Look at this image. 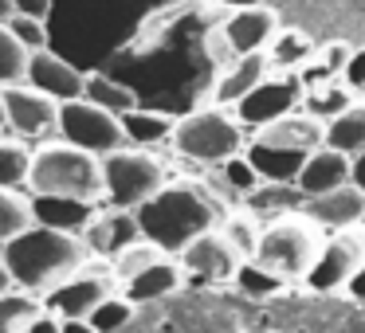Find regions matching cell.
<instances>
[{
    "label": "cell",
    "mask_w": 365,
    "mask_h": 333,
    "mask_svg": "<svg viewBox=\"0 0 365 333\" xmlns=\"http://www.w3.org/2000/svg\"><path fill=\"white\" fill-rule=\"evenodd\" d=\"M4 267H9L12 282L28 294H48L71 275H79L91 259V247L83 236L67 228H51V223H32L20 231L16 239L4 243L0 251Z\"/></svg>",
    "instance_id": "6da1fadb"
},
{
    "label": "cell",
    "mask_w": 365,
    "mask_h": 333,
    "mask_svg": "<svg viewBox=\"0 0 365 333\" xmlns=\"http://www.w3.org/2000/svg\"><path fill=\"white\" fill-rule=\"evenodd\" d=\"M138 231L169 255H181L205 231H216L224 220V208L212 200V192L197 181L165 184L153 200H145L134 212Z\"/></svg>",
    "instance_id": "7a4b0ae2"
},
{
    "label": "cell",
    "mask_w": 365,
    "mask_h": 333,
    "mask_svg": "<svg viewBox=\"0 0 365 333\" xmlns=\"http://www.w3.org/2000/svg\"><path fill=\"white\" fill-rule=\"evenodd\" d=\"M28 192L32 196H63L98 204L106 200L103 181V157L87 153L71 142H48L32 153V173H28Z\"/></svg>",
    "instance_id": "3957f363"
},
{
    "label": "cell",
    "mask_w": 365,
    "mask_h": 333,
    "mask_svg": "<svg viewBox=\"0 0 365 333\" xmlns=\"http://www.w3.org/2000/svg\"><path fill=\"white\" fill-rule=\"evenodd\" d=\"M173 149L197 169H220L228 157L247 149V126L236 118L232 106H205L177 118Z\"/></svg>",
    "instance_id": "277c9868"
},
{
    "label": "cell",
    "mask_w": 365,
    "mask_h": 333,
    "mask_svg": "<svg viewBox=\"0 0 365 333\" xmlns=\"http://www.w3.org/2000/svg\"><path fill=\"white\" fill-rule=\"evenodd\" d=\"M318 223H310L302 212H283L275 216L271 223H263V236H259V251H255V263L267 267L271 275L279 278H307L310 263H314L318 247Z\"/></svg>",
    "instance_id": "5b68a950"
},
{
    "label": "cell",
    "mask_w": 365,
    "mask_h": 333,
    "mask_svg": "<svg viewBox=\"0 0 365 333\" xmlns=\"http://www.w3.org/2000/svg\"><path fill=\"white\" fill-rule=\"evenodd\" d=\"M103 181H106V204L118 212H138L145 200H153L169 184L165 165L150 157L138 145H122V149L103 157Z\"/></svg>",
    "instance_id": "8992f818"
},
{
    "label": "cell",
    "mask_w": 365,
    "mask_h": 333,
    "mask_svg": "<svg viewBox=\"0 0 365 333\" xmlns=\"http://www.w3.org/2000/svg\"><path fill=\"white\" fill-rule=\"evenodd\" d=\"M59 137L71 142V145H79V149H87V153H98V157L130 145L118 114L103 110V106L87 102V98L59 102Z\"/></svg>",
    "instance_id": "52a82bcc"
},
{
    "label": "cell",
    "mask_w": 365,
    "mask_h": 333,
    "mask_svg": "<svg viewBox=\"0 0 365 333\" xmlns=\"http://www.w3.org/2000/svg\"><path fill=\"white\" fill-rule=\"evenodd\" d=\"M302 102H307V83H302V75L299 71H271L267 79H263L252 95L240 98L232 110H236V118L255 134V130H263V126H271V122L287 118V114L302 110Z\"/></svg>",
    "instance_id": "ba28073f"
},
{
    "label": "cell",
    "mask_w": 365,
    "mask_h": 333,
    "mask_svg": "<svg viewBox=\"0 0 365 333\" xmlns=\"http://www.w3.org/2000/svg\"><path fill=\"white\" fill-rule=\"evenodd\" d=\"M361 259H365V239H357L354 231H338L334 239H326V243L318 247V255H314V263H310L302 282L314 294L346 290L354 270L361 267Z\"/></svg>",
    "instance_id": "9c48e42d"
},
{
    "label": "cell",
    "mask_w": 365,
    "mask_h": 333,
    "mask_svg": "<svg viewBox=\"0 0 365 333\" xmlns=\"http://www.w3.org/2000/svg\"><path fill=\"white\" fill-rule=\"evenodd\" d=\"M4 114H9V130L20 137H48L59 130V102L32 83H16L4 87Z\"/></svg>",
    "instance_id": "30bf717a"
},
{
    "label": "cell",
    "mask_w": 365,
    "mask_h": 333,
    "mask_svg": "<svg viewBox=\"0 0 365 333\" xmlns=\"http://www.w3.org/2000/svg\"><path fill=\"white\" fill-rule=\"evenodd\" d=\"M279 32V16L267 9V4H255V9H236L224 16V24L216 28L220 43L228 48L232 59L240 56H255V51H267L271 40Z\"/></svg>",
    "instance_id": "8fae6325"
},
{
    "label": "cell",
    "mask_w": 365,
    "mask_h": 333,
    "mask_svg": "<svg viewBox=\"0 0 365 333\" xmlns=\"http://www.w3.org/2000/svg\"><path fill=\"white\" fill-rule=\"evenodd\" d=\"M177 259H181L185 275L205 278V282H228V278H236L240 263H244V259L236 255V247L224 239L220 228H216V231H205V236H197L181 255H177Z\"/></svg>",
    "instance_id": "7c38bea8"
},
{
    "label": "cell",
    "mask_w": 365,
    "mask_h": 333,
    "mask_svg": "<svg viewBox=\"0 0 365 333\" xmlns=\"http://www.w3.org/2000/svg\"><path fill=\"white\" fill-rule=\"evenodd\" d=\"M299 212L322 231H349L357 223H365V189H357L349 181L334 192H322V196H302Z\"/></svg>",
    "instance_id": "4fadbf2b"
},
{
    "label": "cell",
    "mask_w": 365,
    "mask_h": 333,
    "mask_svg": "<svg viewBox=\"0 0 365 333\" xmlns=\"http://www.w3.org/2000/svg\"><path fill=\"white\" fill-rule=\"evenodd\" d=\"M103 298H110V278L95 275V270H79L43 294V310L56 317H91Z\"/></svg>",
    "instance_id": "5bb4252c"
},
{
    "label": "cell",
    "mask_w": 365,
    "mask_h": 333,
    "mask_svg": "<svg viewBox=\"0 0 365 333\" xmlns=\"http://www.w3.org/2000/svg\"><path fill=\"white\" fill-rule=\"evenodd\" d=\"M36 90L51 95L56 102H71V98H83V87H87V75L79 71L75 63H67L63 56H56L51 48L32 51L28 56V79Z\"/></svg>",
    "instance_id": "9a60e30c"
},
{
    "label": "cell",
    "mask_w": 365,
    "mask_h": 333,
    "mask_svg": "<svg viewBox=\"0 0 365 333\" xmlns=\"http://www.w3.org/2000/svg\"><path fill=\"white\" fill-rule=\"evenodd\" d=\"M349 181H354V157L341 153V149L322 145V149H314L307 157L299 181H294V192H299V196H322V192H334Z\"/></svg>",
    "instance_id": "2e32d148"
},
{
    "label": "cell",
    "mask_w": 365,
    "mask_h": 333,
    "mask_svg": "<svg viewBox=\"0 0 365 333\" xmlns=\"http://www.w3.org/2000/svg\"><path fill=\"white\" fill-rule=\"evenodd\" d=\"M252 142L263 145H283V149H299V153H314L326 145V122L314 118L310 110H294L287 118L271 122V126L255 130Z\"/></svg>",
    "instance_id": "e0dca14e"
},
{
    "label": "cell",
    "mask_w": 365,
    "mask_h": 333,
    "mask_svg": "<svg viewBox=\"0 0 365 333\" xmlns=\"http://www.w3.org/2000/svg\"><path fill=\"white\" fill-rule=\"evenodd\" d=\"M267 75H271L267 51H255V56L232 59L228 67H220V75H216V83H212V102L216 106H236L240 98L252 95V90L267 79Z\"/></svg>",
    "instance_id": "ac0fdd59"
},
{
    "label": "cell",
    "mask_w": 365,
    "mask_h": 333,
    "mask_svg": "<svg viewBox=\"0 0 365 333\" xmlns=\"http://www.w3.org/2000/svg\"><path fill=\"white\" fill-rule=\"evenodd\" d=\"M247 161L259 169V176L267 184H294L307 165L310 153H299V149H283V145H263V142H252L247 145Z\"/></svg>",
    "instance_id": "d6986e66"
},
{
    "label": "cell",
    "mask_w": 365,
    "mask_h": 333,
    "mask_svg": "<svg viewBox=\"0 0 365 333\" xmlns=\"http://www.w3.org/2000/svg\"><path fill=\"white\" fill-rule=\"evenodd\" d=\"M142 236L138 231V220H134V212H118L114 208L110 216H95V220L87 223V247L91 251H98V255H118L126 243H134V239Z\"/></svg>",
    "instance_id": "ffe728a7"
},
{
    "label": "cell",
    "mask_w": 365,
    "mask_h": 333,
    "mask_svg": "<svg viewBox=\"0 0 365 333\" xmlns=\"http://www.w3.org/2000/svg\"><path fill=\"white\" fill-rule=\"evenodd\" d=\"M181 278H185V267L165 255V259H158L153 267H145L142 275L126 278L122 286H126L130 302H158V298H165V294L181 290Z\"/></svg>",
    "instance_id": "44dd1931"
},
{
    "label": "cell",
    "mask_w": 365,
    "mask_h": 333,
    "mask_svg": "<svg viewBox=\"0 0 365 333\" xmlns=\"http://www.w3.org/2000/svg\"><path fill=\"white\" fill-rule=\"evenodd\" d=\"M122 130H126V142L138 145V149H150V145L173 142L177 118L165 110H145V106H134L130 114H122Z\"/></svg>",
    "instance_id": "7402d4cb"
},
{
    "label": "cell",
    "mask_w": 365,
    "mask_h": 333,
    "mask_svg": "<svg viewBox=\"0 0 365 333\" xmlns=\"http://www.w3.org/2000/svg\"><path fill=\"white\" fill-rule=\"evenodd\" d=\"M314 51H318V43L310 40V32H302V28H279L267 48L271 71H302L314 59Z\"/></svg>",
    "instance_id": "603a6c76"
},
{
    "label": "cell",
    "mask_w": 365,
    "mask_h": 333,
    "mask_svg": "<svg viewBox=\"0 0 365 333\" xmlns=\"http://www.w3.org/2000/svg\"><path fill=\"white\" fill-rule=\"evenodd\" d=\"M326 145L349 153V157L365 153V98L354 106H346L341 114H334V118L326 122Z\"/></svg>",
    "instance_id": "cb8c5ba5"
},
{
    "label": "cell",
    "mask_w": 365,
    "mask_h": 333,
    "mask_svg": "<svg viewBox=\"0 0 365 333\" xmlns=\"http://www.w3.org/2000/svg\"><path fill=\"white\" fill-rule=\"evenodd\" d=\"M83 98H87V102H95V106H103V110H110V114H118V118L138 106V95H134V90H130L126 83L103 75V71H91V75H87Z\"/></svg>",
    "instance_id": "d4e9b609"
},
{
    "label": "cell",
    "mask_w": 365,
    "mask_h": 333,
    "mask_svg": "<svg viewBox=\"0 0 365 333\" xmlns=\"http://www.w3.org/2000/svg\"><path fill=\"white\" fill-rule=\"evenodd\" d=\"M32 223H40L32 200L16 189H0V247L9 243V239H16L20 231H28Z\"/></svg>",
    "instance_id": "484cf974"
},
{
    "label": "cell",
    "mask_w": 365,
    "mask_h": 333,
    "mask_svg": "<svg viewBox=\"0 0 365 333\" xmlns=\"http://www.w3.org/2000/svg\"><path fill=\"white\" fill-rule=\"evenodd\" d=\"M220 231H224V239L236 247L240 259H255V251H259V236H263V223H259L255 212H247V208L228 212L220 220Z\"/></svg>",
    "instance_id": "4316f807"
},
{
    "label": "cell",
    "mask_w": 365,
    "mask_h": 333,
    "mask_svg": "<svg viewBox=\"0 0 365 333\" xmlns=\"http://www.w3.org/2000/svg\"><path fill=\"white\" fill-rule=\"evenodd\" d=\"M28 56L32 51L16 40L9 20H0V87H16L28 79Z\"/></svg>",
    "instance_id": "83f0119b"
},
{
    "label": "cell",
    "mask_w": 365,
    "mask_h": 333,
    "mask_svg": "<svg viewBox=\"0 0 365 333\" xmlns=\"http://www.w3.org/2000/svg\"><path fill=\"white\" fill-rule=\"evenodd\" d=\"M354 102H357L354 90H349L341 79H330V83H322V87H310V90H307V102H302V110H310L314 118L330 122L334 114H341L346 106H354Z\"/></svg>",
    "instance_id": "f1b7e54d"
},
{
    "label": "cell",
    "mask_w": 365,
    "mask_h": 333,
    "mask_svg": "<svg viewBox=\"0 0 365 333\" xmlns=\"http://www.w3.org/2000/svg\"><path fill=\"white\" fill-rule=\"evenodd\" d=\"M36 314H43V302H36L28 290L0 294V333H28Z\"/></svg>",
    "instance_id": "f546056e"
},
{
    "label": "cell",
    "mask_w": 365,
    "mask_h": 333,
    "mask_svg": "<svg viewBox=\"0 0 365 333\" xmlns=\"http://www.w3.org/2000/svg\"><path fill=\"white\" fill-rule=\"evenodd\" d=\"M216 173H220L224 184H228L232 196H259L263 184H267V181L259 176V169L247 161V153H236V157H228L220 169H216Z\"/></svg>",
    "instance_id": "4dcf8cb0"
},
{
    "label": "cell",
    "mask_w": 365,
    "mask_h": 333,
    "mask_svg": "<svg viewBox=\"0 0 365 333\" xmlns=\"http://www.w3.org/2000/svg\"><path fill=\"white\" fill-rule=\"evenodd\" d=\"M165 255H169V251H161V247L153 243V239L138 236L134 243H126L118 255H114V275H118L122 282H126V278L142 275L145 267H153V263H158V259H165Z\"/></svg>",
    "instance_id": "1f68e13d"
},
{
    "label": "cell",
    "mask_w": 365,
    "mask_h": 333,
    "mask_svg": "<svg viewBox=\"0 0 365 333\" xmlns=\"http://www.w3.org/2000/svg\"><path fill=\"white\" fill-rule=\"evenodd\" d=\"M32 173V153L20 142H0V189H20Z\"/></svg>",
    "instance_id": "d6a6232c"
},
{
    "label": "cell",
    "mask_w": 365,
    "mask_h": 333,
    "mask_svg": "<svg viewBox=\"0 0 365 333\" xmlns=\"http://www.w3.org/2000/svg\"><path fill=\"white\" fill-rule=\"evenodd\" d=\"M134 306H138V302H130L126 294H122V298H118V294H110V298L98 302L95 314H91L87 322L95 325L98 333H114V329H122V325L134 322Z\"/></svg>",
    "instance_id": "836d02e7"
},
{
    "label": "cell",
    "mask_w": 365,
    "mask_h": 333,
    "mask_svg": "<svg viewBox=\"0 0 365 333\" xmlns=\"http://www.w3.org/2000/svg\"><path fill=\"white\" fill-rule=\"evenodd\" d=\"M232 282H240V290H244V294H252V298H267V294L283 290V282H287V278L271 275V270H267V267H259L255 259H244V263H240V270H236V278H232Z\"/></svg>",
    "instance_id": "e575fe53"
},
{
    "label": "cell",
    "mask_w": 365,
    "mask_h": 333,
    "mask_svg": "<svg viewBox=\"0 0 365 333\" xmlns=\"http://www.w3.org/2000/svg\"><path fill=\"white\" fill-rule=\"evenodd\" d=\"M9 28L16 32V40L24 43L28 51H43L48 48V20H36V16H9Z\"/></svg>",
    "instance_id": "d590c367"
},
{
    "label": "cell",
    "mask_w": 365,
    "mask_h": 333,
    "mask_svg": "<svg viewBox=\"0 0 365 333\" xmlns=\"http://www.w3.org/2000/svg\"><path fill=\"white\" fill-rule=\"evenodd\" d=\"M349 56H354V48H349L346 40H330V43H318V59H322L326 67H330L334 75L341 79V67L349 63Z\"/></svg>",
    "instance_id": "8d00e7d4"
},
{
    "label": "cell",
    "mask_w": 365,
    "mask_h": 333,
    "mask_svg": "<svg viewBox=\"0 0 365 333\" xmlns=\"http://www.w3.org/2000/svg\"><path fill=\"white\" fill-rule=\"evenodd\" d=\"M341 83H346L354 95H361V90H365V48H354L349 63L341 67Z\"/></svg>",
    "instance_id": "74e56055"
},
{
    "label": "cell",
    "mask_w": 365,
    "mask_h": 333,
    "mask_svg": "<svg viewBox=\"0 0 365 333\" xmlns=\"http://www.w3.org/2000/svg\"><path fill=\"white\" fill-rule=\"evenodd\" d=\"M12 12H16V16L48 20V16H51V0H12Z\"/></svg>",
    "instance_id": "f35d334b"
},
{
    "label": "cell",
    "mask_w": 365,
    "mask_h": 333,
    "mask_svg": "<svg viewBox=\"0 0 365 333\" xmlns=\"http://www.w3.org/2000/svg\"><path fill=\"white\" fill-rule=\"evenodd\" d=\"M28 333H63V322H59L56 314H48V310H43V314H36V317H32Z\"/></svg>",
    "instance_id": "ab89813d"
},
{
    "label": "cell",
    "mask_w": 365,
    "mask_h": 333,
    "mask_svg": "<svg viewBox=\"0 0 365 333\" xmlns=\"http://www.w3.org/2000/svg\"><path fill=\"white\" fill-rule=\"evenodd\" d=\"M59 322H63V333H98L87 317H59Z\"/></svg>",
    "instance_id": "60d3db41"
},
{
    "label": "cell",
    "mask_w": 365,
    "mask_h": 333,
    "mask_svg": "<svg viewBox=\"0 0 365 333\" xmlns=\"http://www.w3.org/2000/svg\"><path fill=\"white\" fill-rule=\"evenodd\" d=\"M349 294H354V298H361L365 302V259H361V267L354 270V278H349V286H346Z\"/></svg>",
    "instance_id": "b9f144b4"
},
{
    "label": "cell",
    "mask_w": 365,
    "mask_h": 333,
    "mask_svg": "<svg viewBox=\"0 0 365 333\" xmlns=\"http://www.w3.org/2000/svg\"><path fill=\"white\" fill-rule=\"evenodd\" d=\"M220 9H228V12H236V9H255V4H267V0H216Z\"/></svg>",
    "instance_id": "7bdbcfd3"
},
{
    "label": "cell",
    "mask_w": 365,
    "mask_h": 333,
    "mask_svg": "<svg viewBox=\"0 0 365 333\" xmlns=\"http://www.w3.org/2000/svg\"><path fill=\"white\" fill-rule=\"evenodd\" d=\"M354 184H357V189H365V153H357V157H354Z\"/></svg>",
    "instance_id": "ee69618b"
},
{
    "label": "cell",
    "mask_w": 365,
    "mask_h": 333,
    "mask_svg": "<svg viewBox=\"0 0 365 333\" xmlns=\"http://www.w3.org/2000/svg\"><path fill=\"white\" fill-rule=\"evenodd\" d=\"M12 286H16V282H12V275H9V267H4V259H0V294H9V290H12Z\"/></svg>",
    "instance_id": "f6af8a7d"
},
{
    "label": "cell",
    "mask_w": 365,
    "mask_h": 333,
    "mask_svg": "<svg viewBox=\"0 0 365 333\" xmlns=\"http://www.w3.org/2000/svg\"><path fill=\"white\" fill-rule=\"evenodd\" d=\"M0 130H9V114H4V87H0Z\"/></svg>",
    "instance_id": "bcb514c9"
},
{
    "label": "cell",
    "mask_w": 365,
    "mask_h": 333,
    "mask_svg": "<svg viewBox=\"0 0 365 333\" xmlns=\"http://www.w3.org/2000/svg\"><path fill=\"white\" fill-rule=\"evenodd\" d=\"M12 16V0H0V20H9Z\"/></svg>",
    "instance_id": "7dc6e473"
},
{
    "label": "cell",
    "mask_w": 365,
    "mask_h": 333,
    "mask_svg": "<svg viewBox=\"0 0 365 333\" xmlns=\"http://www.w3.org/2000/svg\"><path fill=\"white\" fill-rule=\"evenodd\" d=\"M361 98H365V90H361Z\"/></svg>",
    "instance_id": "c3c4849f"
}]
</instances>
